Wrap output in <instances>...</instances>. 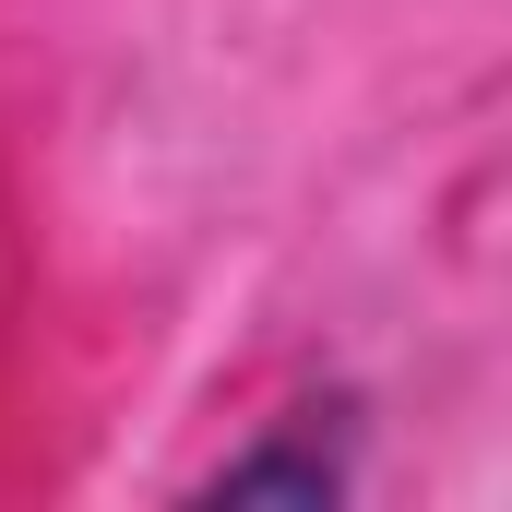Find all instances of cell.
Segmentation results:
<instances>
[{
    "label": "cell",
    "instance_id": "1",
    "mask_svg": "<svg viewBox=\"0 0 512 512\" xmlns=\"http://www.w3.org/2000/svg\"><path fill=\"white\" fill-rule=\"evenodd\" d=\"M215 489L227 501H346L358 489V417H286L274 441H251V453H227L215 465Z\"/></svg>",
    "mask_w": 512,
    "mask_h": 512
}]
</instances>
